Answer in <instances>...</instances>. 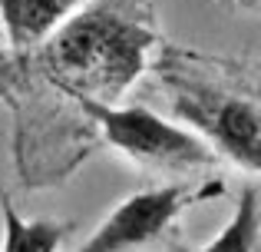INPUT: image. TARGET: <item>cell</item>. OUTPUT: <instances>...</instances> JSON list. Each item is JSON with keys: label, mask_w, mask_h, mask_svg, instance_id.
Masks as SVG:
<instances>
[{"label": "cell", "mask_w": 261, "mask_h": 252, "mask_svg": "<svg viewBox=\"0 0 261 252\" xmlns=\"http://www.w3.org/2000/svg\"><path fill=\"white\" fill-rule=\"evenodd\" d=\"M159 27L149 0H89L20 63L66 97L119 103L149 70Z\"/></svg>", "instance_id": "1"}, {"label": "cell", "mask_w": 261, "mask_h": 252, "mask_svg": "<svg viewBox=\"0 0 261 252\" xmlns=\"http://www.w3.org/2000/svg\"><path fill=\"white\" fill-rule=\"evenodd\" d=\"M155 80L169 110L189 123L218 156L261 176V73L238 60L166 47Z\"/></svg>", "instance_id": "2"}, {"label": "cell", "mask_w": 261, "mask_h": 252, "mask_svg": "<svg viewBox=\"0 0 261 252\" xmlns=\"http://www.w3.org/2000/svg\"><path fill=\"white\" fill-rule=\"evenodd\" d=\"M66 100H73L89 117V123L96 126L102 143H109L119 156H126L129 163H136L146 173L192 176L218 166V153L208 140H202L189 126H175L162 120L149 106L99 103L89 97H66Z\"/></svg>", "instance_id": "3"}, {"label": "cell", "mask_w": 261, "mask_h": 252, "mask_svg": "<svg viewBox=\"0 0 261 252\" xmlns=\"http://www.w3.org/2000/svg\"><path fill=\"white\" fill-rule=\"evenodd\" d=\"M225 193V182L208 176L202 182H166L133 193L93 229L83 246L70 252H159L162 246L175 242V222L185 209L195 202L218 199Z\"/></svg>", "instance_id": "4"}, {"label": "cell", "mask_w": 261, "mask_h": 252, "mask_svg": "<svg viewBox=\"0 0 261 252\" xmlns=\"http://www.w3.org/2000/svg\"><path fill=\"white\" fill-rule=\"evenodd\" d=\"M83 0H0V24L13 53H30L53 37Z\"/></svg>", "instance_id": "5"}, {"label": "cell", "mask_w": 261, "mask_h": 252, "mask_svg": "<svg viewBox=\"0 0 261 252\" xmlns=\"http://www.w3.org/2000/svg\"><path fill=\"white\" fill-rule=\"evenodd\" d=\"M0 226H4L0 252H60L66 236L73 233V222L23 219L10 196L4 193V186H0Z\"/></svg>", "instance_id": "6"}, {"label": "cell", "mask_w": 261, "mask_h": 252, "mask_svg": "<svg viewBox=\"0 0 261 252\" xmlns=\"http://www.w3.org/2000/svg\"><path fill=\"white\" fill-rule=\"evenodd\" d=\"M169 252H261V196L255 189H242L231 219L208 246H189L175 239Z\"/></svg>", "instance_id": "7"}, {"label": "cell", "mask_w": 261, "mask_h": 252, "mask_svg": "<svg viewBox=\"0 0 261 252\" xmlns=\"http://www.w3.org/2000/svg\"><path fill=\"white\" fill-rule=\"evenodd\" d=\"M242 7H261V0H238Z\"/></svg>", "instance_id": "8"}]
</instances>
